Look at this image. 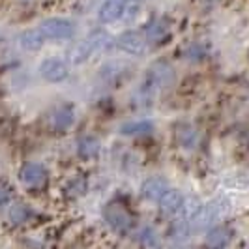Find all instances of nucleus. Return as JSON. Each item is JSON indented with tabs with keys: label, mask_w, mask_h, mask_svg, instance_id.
Here are the masks:
<instances>
[{
	"label": "nucleus",
	"mask_w": 249,
	"mask_h": 249,
	"mask_svg": "<svg viewBox=\"0 0 249 249\" xmlns=\"http://www.w3.org/2000/svg\"><path fill=\"white\" fill-rule=\"evenodd\" d=\"M47 39L43 36V32L39 28H30V30H25L21 36H19V45L25 51H37L43 47Z\"/></svg>",
	"instance_id": "9d476101"
},
{
	"label": "nucleus",
	"mask_w": 249,
	"mask_h": 249,
	"mask_svg": "<svg viewBox=\"0 0 249 249\" xmlns=\"http://www.w3.org/2000/svg\"><path fill=\"white\" fill-rule=\"evenodd\" d=\"M167 34H169V28H167V25H163V21L152 23V25L146 28V39H148V41H161Z\"/></svg>",
	"instance_id": "dca6fc26"
},
{
	"label": "nucleus",
	"mask_w": 249,
	"mask_h": 249,
	"mask_svg": "<svg viewBox=\"0 0 249 249\" xmlns=\"http://www.w3.org/2000/svg\"><path fill=\"white\" fill-rule=\"evenodd\" d=\"M10 217H12V221H15V223H21V221H25L26 217H28V210H26L25 206H15Z\"/></svg>",
	"instance_id": "f3484780"
},
{
	"label": "nucleus",
	"mask_w": 249,
	"mask_h": 249,
	"mask_svg": "<svg viewBox=\"0 0 249 249\" xmlns=\"http://www.w3.org/2000/svg\"><path fill=\"white\" fill-rule=\"evenodd\" d=\"M231 240V232L225 229V227H217L212 229L206 236V246L210 249H223Z\"/></svg>",
	"instance_id": "ddd939ff"
},
{
	"label": "nucleus",
	"mask_w": 249,
	"mask_h": 249,
	"mask_svg": "<svg viewBox=\"0 0 249 249\" xmlns=\"http://www.w3.org/2000/svg\"><path fill=\"white\" fill-rule=\"evenodd\" d=\"M77 148H79V154H81L83 158H92V156L98 154L100 142H98V139H94V137H83V139H79Z\"/></svg>",
	"instance_id": "4468645a"
},
{
	"label": "nucleus",
	"mask_w": 249,
	"mask_h": 249,
	"mask_svg": "<svg viewBox=\"0 0 249 249\" xmlns=\"http://www.w3.org/2000/svg\"><path fill=\"white\" fill-rule=\"evenodd\" d=\"M142 197L148 200H160L169 191V186L163 182L161 178H150L148 182L142 184Z\"/></svg>",
	"instance_id": "9b49d317"
},
{
	"label": "nucleus",
	"mask_w": 249,
	"mask_h": 249,
	"mask_svg": "<svg viewBox=\"0 0 249 249\" xmlns=\"http://www.w3.org/2000/svg\"><path fill=\"white\" fill-rule=\"evenodd\" d=\"M160 206H161L163 212L169 213V215L180 212L182 206H184V197H182V193H178L175 189H169L161 199H160Z\"/></svg>",
	"instance_id": "f8f14e48"
},
{
	"label": "nucleus",
	"mask_w": 249,
	"mask_h": 249,
	"mask_svg": "<svg viewBox=\"0 0 249 249\" xmlns=\"http://www.w3.org/2000/svg\"><path fill=\"white\" fill-rule=\"evenodd\" d=\"M19 178H21V182H23L25 186L37 187L45 182L47 171H45L43 165H39V163H26L25 167L21 169V173H19Z\"/></svg>",
	"instance_id": "1a4fd4ad"
},
{
	"label": "nucleus",
	"mask_w": 249,
	"mask_h": 249,
	"mask_svg": "<svg viewBox=\"0 0 249 249\" xmlns=\"http://www.w3.org/2000/svg\"><path fill=\"white\" fill-rule=\"evenodd\" d=\"M152 131L150 122H129L122 125V133L124 135H146Z\"/></svg>",
	"instance_id": "2eb2a0df"
},
{
	"label": "nucleus",
	"mask_w": 249,
	"mask_h": 249,
	"mask_svg": "<svg viewBox=\"0 0 249 249\" xmlns=\"http://www.w3.org/2000/svg\"><path fill=\"white\" fill-rule=\"evenodd\" d=\"M12 200V193H10V189L4 186H0V208L2 206H6L8 202Z\"/></svg>",
	"instance_id": "a211bd4d"
},
{
	"label": "nucleus",
	"mask_w": 249,
	"mask_h": 249,
	"mask_svg": "<svg viewBox=\"0 0 249 249\" xmlns=\"http://www.w3.org/2000/svg\"><path fill=\"white\" fill-rule=\"evenodd\" d=\"M103 215H105L107 223L111 225L112 229H116V231H127L133 225L131 213L127 212L122 204H118V202L107 204V208L103 210Z\"/></svg>",
	"instance_id": "20e7f679"
},
{
	"label": "nucleus",
	"mask_w": 249,
	"mask_h": 249,
	"mask_svg": "<svg viewBox=\"0 0 249 249\" xmlns=\"http://www.w3.org/2000/svg\"><path fill=\"white\" fill-rule=\"evenodd\" d=\"M75 120V109L71 103H62L58 107H54V111L51 112V125L58 131L68 129L70 125L73 124Z\"/></svg>",
	"instance_id": "6e6552de"
},
{
	"label": "nucleus",
	"mask_w": 249,
	"mask_h": 249,
	"mask_svg": "<svg viewBox=\"0 0 249 249\" xmlns=\"http://www.w3.org/2000/svg\"><path fill=\"white\" fill-rule=\"evenodd\" d=\"M125 13V0H105L100 8V21L103 25H109V23H114L118 19H124Z\"/></svg>",
	"instance_id": "0eeeda50"
},
{
	"label": "nucleus",
	"mask_w": 249,
	"mask_h": 249,
	"mask_svg": "<svg viewBox=\"0 0 249 249\" xmlns=\"http://www.w3.org/2000/svg\"><path fill=\"white\" fill-rule=\"evenodd\" d=\"M39 30L43 32L45 39H54V41L70 39L73 36V25L68 19H60V17L45 19L39 26Z\"/></svg>",
	"instance_id": "f03ea898"
},
{
	"label": "nucleus",
	"mask_w": 249,
	"mask_h": 249,
	"mask_svg": "<svg viewBox=\"0 0 249 249\" xmlns=\"http://www.w3.org/2000/svg\"><path fill=\"white\" fill-rule=\"evenodd\" d=\"M118 49H122L127 54H133V56H139L146 51V39L137 34V32H124L122 36L118 37L116 41Z\"/></svg>",
	"instance_id": "423d86ee"
},
{
	"label": "nucleus",
	"mask_w": 249,
	"mask_h": 249,
	"mask_svg": "<svg viewBox=\"0 0 249 249\" xmlns=\"http://www.w3.org/2000/svg\"><path fill=\"white\" fill-rule=\"evenodd\" d=\"M39 73L49 83H62L64 79H68V75H70V68L60 58L49 56L39 64Z\"/></svg>",
	"instance_id": "7ed1b4c3"
},
{
	"label": "nucleus",
	"mask_w": 249,
	"mask_h": 249,
	"mask_svg": "<svg viewBox=\"0 0 249 249\" xmlns=\"http://www.w3.org/2000/svg\"><path fill=\"white\" fill-rule=\"evenodd\" d=\"M103 41H105V34H101V32H96V34H92L90 37H87V39H85L83 43H79V47L75 49L73 62L75 64L87 62L88 58H92V56L105 45Z\"/></svg>",
	"instance_id": "39448f33"
},
{
	"label": "nucleus",
	"mask_w": 249,
	"mask_h": 249,
	"mask_svg": "<svg viewBox=\"0 0 249 249\" xmlns=\"http://www.w3.org/2000/svg\"><path fill=\"white\" fill-rule=\"evenodd\" d=\"M225 204L223 200H215V202H210L208 206H204V208H200L199 212L193 215V219H191V227L195 229V231H202V229H208V227H212L221 215L225 213Z\"/></svg>",
	"instance_id": "f257e3e1"
}]
</instances>
